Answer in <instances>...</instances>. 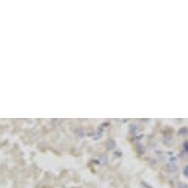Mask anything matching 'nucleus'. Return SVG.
<instances>
[{"label":"nucleus","instance_id":"nucleus-1","mask_svg":"<svg viewBox=\"0 0 188 188\" xmlns=\"http://www.w3.org/2000/svg\"><path fill=\"white\" fill-rule=\"evenodd\" d=\"M185 171H186V173H187V177H188V166H187V167L185 169Z\"/></svg>","mask_w":188,"mask_h":188},{"label":"nucleus","instance_id":"nucleus-2","mask_svg":"<svg viewBox=\"0 0 188 188\" xmlns=\"http://www.w3.org/2000/svg\"><path fill=\"white\" fill-rule=\"evenodd\" d=\"M186 149H187V150H188V141L186 143Z\"/></svg>","mask_w":188,"mask_h":188}]
</instances>
